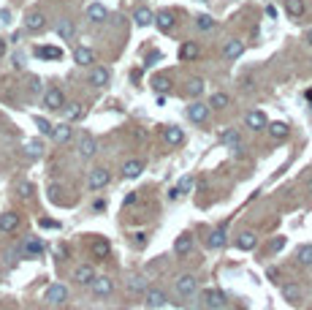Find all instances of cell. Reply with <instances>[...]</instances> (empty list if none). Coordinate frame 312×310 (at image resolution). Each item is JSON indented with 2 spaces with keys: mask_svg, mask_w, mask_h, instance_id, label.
<instances>
[{
  "mask_svg": "<svg viewBox=\"0 0 312 310\" xmlns=\"http://www.w3.org/2000/svg\"><path fill=\"white\" fill-rule=\"evenodd\" d=\"M41 226H44V228H55L57 223H55V221H41Z\"/></svg>",
  "mask_w": 312,
  "mask_h": 310,
  "instance_id": "obj_47",
  "label": "cell"
},
{
  "mask_svg": "<svg viewBox=\"0 0 312 310\" xmlns=\"http://www.w3.org/2000/svg\"><path fill=\"white\" fill-rule=\"evenodd\" d=\"M266 131H269L271 139H285V136H288V125H285V123H269Z\"/></svg>",
  "mask_w": 312,
  "mask_h": 310,
  "instance_id": "obj_35",
  "label": "cell"
},
{
  "mask_svg": "<svg viewBox=\"0 0 312 310\" xmlns=\"http://www.w3.org/2000/svg\"><path fill=\"white\" fill-rule=\"evenodd\" d=\"M296 259H298L301 267H312V245H301L298 253H296Z\"/></svg>",
  "mask_w": 312,
  "mask_h": 310,
  "instance_id": "obj_34",
  "label": "cell"
},
{
  "mask_svg": "<svg viewBox=\"0 0 312 310\" xmlns=\"http://www.w3.org/2000/svg\"><path fill=\"white\" fill-rule=\"evenodd\" d=\"M282 296H285V302L298 305L301 302V286L298 283H282Z\"/></svg>",
  "mask_w": 312,
  "mask_h": 310,
  "instance_id": "obj_14",
  "label": "cell"
},
{
  "mask_svg": "<svg viewBox=\"0 0 312 310\" xmlns=\"http://www.w3.org/2000/svg\"><path fill=\"white\" fill-rule=\"evenodd\" d=\"M92 253H95L98 259H106V256L111 253V245H109V240H95V242H92Z\"/></svg>",
  "mask_w": 312,
  "mask_h": 310,
  "instance_id": "obj_33",
  "label": "cell"
},
{
  "mask_svg": "<svg viewBox=\"0 0 312 310\" xmlns=\"http://www.w3.org/2000/svg\"><path fill=\"white\" fill-rule=\"evenodd\" d=\"M255 245H258L255 231H242V234L236 237V248H239V250H253Z\"/></svg>",
  "mask_w": 312,
  "mask_h": 310,
  "instance_id": "obj_21",
  "label": "cell"
},
{
  "mask_svg": "<svg viewBox=\"0 0 312 310\" xmlns=\"http://www.w3.org/2000/svg\"><path fill=\"white\" fill-rule=\"evenodd\" d=\"M155 28H158L160 33H171L174 30V14L171 11H160V14H155Z\"/></svg>",
  "mask_w": 312,
  "mask_h": 310,
  "instance_id": "obj_17",
  "label": "cell"
},
{
  "mask_svg": "<svg viewBox=\"0 0 312 310\" xmlns=\"http://www.w3.org/2000/svg\"><path fill=\"white\" fill-rule=\"evenodd\" d=\"M198 55H201V49H198V44H193V41H185L179 47V57H182V60H195Z\"/></svg>",
  "mask_w": 312,
  "mask_h": 310,
  "instance_id": "obj_28",
  "label": "cell"
},
{
  "mask_svg": "<svg viewBox=\"0 0 312 310\" xmlns=\"http://www.w3.org/2000/svg\"><path fill=\"white\" fill-rule=\"evenodd\" d=\"M187 117H190V123H207L209 117V103H201V101H193L190 106H187Z\"/></svg>",
  "mask_w": 312,
  "mask_h": 310,
  "instance_id": "obj_4",
  "label": "cell"
},
{
  "mask_svg": "<svg viewBox=\"0 0 312 310\" xmlns=\"http://www.w3.org/2000/svg\"><path fill=\"white\" fill-rule=\"evenodd\" d=\"M95 152H98L95 136H92V133H82V142H79V155H82L84 161H90Z\"/></svg>",
  "mask_w": 312,
  "mask_h": 310,
  "instance_id": "obj_7",
  "label": "cell"
},
{
  "mask_svg": "<svg viewBox=\"0 0 312 310\" xmlns=\"http://www.w3.org/2000/svg\"><path fill=\"white\" fill-rule=\"evenodd\" d=\"M228 103H231V98L225 96V93H215V96L209 98V106H212V109H225Z\"/></svg>",
  "mask_w": 312,
  "mask_h": 310,
  "instance_id": "obj_37",
  "label": "cell"
},
{
  "mask_svg": "<svg viewBox=\"0 0 312 310\" xmlns=\"http://www.w3.org/2000/svg\"><path fill=\"white\" fill-rule=\"evenodd\" d=\"M304 38H307V44H310V47H312V28L307 30V35H304Z\"/></svg>",
  "mask_w": 312,
  "mask_h": 310,
  "instance_id": "obj_49",
  "label": "cell"
},
{
  "mask_svg": "<svg viewBox=\"0 0 312 310\" xmlns=\"http://www.w3.org/2000/svg\"><path fill=\"white\" fill-rule=\"evenodd\" d=\"M111 182V174L106 172V169H92L90 177H87V188L90 191H101V188H106Z\"/></svg>",
  "mask_w": 312,
  "mask_h": 310,
  "instance_id": "obj_3",
  "label": "cell"
},
{
  "mask_svg": "<svg viewBox=\"0 0 312 310\" xmlns=\"http://www.w3.org/2000/svg\"><path fill=\"white\" fill-rule=\"evenodd\" d=\"M269 248L274 250V253H277V250H282V248H285V237H277V240H271Z\"/></svg>",
  "mask_w": 312,
  "mask_h": 310,
  "instance_id": "obj_43",
  "label": "cell"
},
{
  "mask_svg": "<svg viewBox=\"0 0 312 310\" xmlns=\"http://www.w3.org/2000/svg\"><path fill=\"white\" fill-rule=\"evenodd\" d=\"M204 305H207L209 310H225V296H223V291H217V289H207L204 291Z\"/></svg>",
  "mask_w": 312,
  "mask_h": 310,
  "instance_id": "obj_5",
  "label": "cell"
},
{
  "mask_svg": "<svg viewBox=\"0 0 312 310\" xmlns=\"http://www.w3.org/2000/svg\"><path fill=\"white\" fill-rule=\"evenodd\" d=\"M285 11H288V16L298 19L304 14V0H285Z\"/></svg>",
  "mask_w": 312,
  "mask_h": 310,
  "instance_id": "obj_30",
  "label": "cell"
},
{
  "mask_svg": "<svg viewBox=\"0 0 312 310\" xmlns=\"http://www.w3.org/2000/svg\"><path fill=\"white\" fill-rule=\"evenodd\" d=\"M71 125L68 123H62V125H55V133H52V139H55L57 145H65V142H68L71 139Z\"/></svg>",
  "mask_w": 312,
  "mask_h": 310,
  "instance_id": "obj_29",
  "label": "cell"
},
{
  "mask_svg": "<svg viewBox=\"0 0 312 310\" xmlns=\"http://www.w3.org/2000/svg\"><path fill=\"white\" fill-rule=\"evenodd\" d=\"M44 106L52 112H60L62 106H65V93H62L60 87H49L46 93H44Z\"/></svg>",
  "mask_w": 312,
  "mask_h": 310,
  "instance_id": "obj_1",
  "label": "cell"
},
{
  "mask_svg": "<svg viewBox=\"0 0 312 310\" xmlns=\"http://www.w3.org/2000/svg\"><path fill=\"white\" fill-rule=\"evenodd\" d=\"M174 289H177V294H179V296H193L195 289H198V280H195L193 275H179V277H177V283H174Z\"/></svg>",
  "mask_w": 312,
  "mask_h": 310,
  "instance_id": "obj_2",
  "label": "cell"
},
{
  "mask_svg": "<svg viewBox=\"0 0 312 310\" xmlns=\"http://www.w3.org/2000/svg\"><path fill=\"white\" fill-rule=\"evenodd\" d=\"M90 291L95 296H109L111 291H114V283H111V277H95V280L90 283Z\"/></svg>",
  "mask_w": 312,
  "mask_h": 310,
  "instance_id": "obj_10",
  "label": "cell"
},
{
  "mask_svg": "<svg viewBox=\"0 0 312 310\" xmlns=\"http://www.w3.org/2000/svg\"><path fill=\"white\" fill-rule=\"evenodd\" d=\"M106 16H109V11H106L104 3H90L87 6V19L90 22H104Z\"/></svg>",
  "mask_w": 312,
  "mask_h": 310,
  "instance_id": "obj_22",
  "label": "cell"
},
{
  "mask_svg": "<svg viewBox=\"0 0 312 310\" xmlns=\"http://www.w3.org/2000/svg\"><path fill=\"white\" fill-rule=\"evenodd\" d=\"M16 226H19V215L16 212H3L0 215V231L11 234V231H16Z\"/></svg>",
  "mask_w": 312,
  "mask_h": 310,
  "instance_id": "obj_19",
  "label": "cell"
},
{
  "mask_svg": "<svg viewBox=\"0 0 312 310\" xmlns=\"http://www.w3.org/2000/svg\"><path fill=\"white\" fill-rule=\"evenodd\" d=\"M16 191H19V196H25V199H28L30 193H33V185H30V182H19V185H16Z\"/></svg>",
  "mask_w": 312,
  "mask_h": 310,
  "instance_id": "obj_42",
  "label": "cell"
},
{
  "mask_svg": "<svg viewBox=\"0 0 312 310\" xmlns=\"http://www.w3.org/2000/svg\"><path fill=\"white\" fill-rule=\"evenodd\" d=\"M74 60H76V65H90V63L95 60V55H92L90 47H76V52H74Z\"/></svg>",
  "mask_w": 312,
  "mask_h": 310,
  "instance_id": "obj_27",
  "label": "cell"
},
{
  "mask_svg": "<svg viewBox=\"0 0 312 310\" xmlns=\"http://www.w3.org/2000/svg\"><path fill=\"white\" fill-rule=\"evenodd\" d=\"M74 33H76V28H74V22H71V19H60V22H57V35H60V41H71Z\"/></svg>",
  "mask_w": 312,
  "mask_h": 310,
  "instance_id": "obj_26",
  "label": "cell"
},
{
  "mask_svg": "<svg viewBox=\"0 0 312 310\" xmlns=\"http://www.w3.org/2000/svg\"><path fill=\"white\" fill-rule=\"evenodd\" d=\"M244 123H247V128H253V131H264V128H269V120H266L264 112H250L247 117H244Z\"/></svg>",
  "mask_w": 312,
  "mask_h": 310,
  "instance_id": "obj_11",
  "label": "cell"
},
{
  "mask_svg": "<svg viewBox=\"0 0 312 310\" xmlns=\"http://www.w3.org/2000/svg\"><path fill=\"white\" fill-rule=\"evenodd\" d=\"M35 57H41V60H60L62 49L60 47H35Z\"/></svg>",
  "mask_w": 312,
  "mask_h": 310,
  "instance_id": "obj_25",
  "label": "cell"
},
{
  "mask_svg": "<svg viewBox=\"0 0 312 310\" xmlns=\"http://www.w3.org/2000/svg\"><path fill=\"white\" fill-rule=\"evenodd\" d=\"M144 172V161H139V158H133V161H125V166H122V174L128 179H136L139 174Z\"/></svg>",
  "mask_w": 312,
  "mask_h": 310,
  "instance_id": "obj_20",
  "label": "cell"
},
{
  "mask_svg": "<svg viewBox=\"0 0 312 310\" xmlns=\"http://www.w3.org/2000/svg\"><path fill=\"white\" fill-rule=\"evenodd\" d=\"M144 296H147V305H149L152 310L163 308V305L168 302V296H166L163 289H144Z\"/></svg>",
  "mask_w": 312,
  "mask_h": 310,
  "instance_id": "obj_9",
  "label": "cell"
},
{
  "mask_svg": "<svg viewBox=\"0 0 312 310\" xmlns=\"http://www.w3.org/2000/svg\"><path fill=\"white\" fill-rule=\"evenodd\" d=\"M141 280H144V277H139V275H136V277L131 280V289H133V291H141V289H144V283H141Z\"/></svg>",
  "mask_w": 312,
  "mask_h": 310,
  "instance_id": "obj_45",
  "label": "cell"
},
{
  "mask_svg": "<svg viewBox=\"0 0 312 310\" xmlns=\"http://www.w3.org/2000/svg\"><path fill=\"white\" fill-rule=\"evenodd\" d=\"M95 269L90 267V264H82V267H76V272H74V280L79 283V286H90L92 280H95Z\"/></svg>",
  "mask_w": 312,
  "mask_h": 310,
  "instance_id": "obj_12",
  "label": "cell"
},
{
  "mask_svg": "<svg viewBox=\"0 0 312 310\" xmlns=\"http://www.w3.org/2000/svg\"><path fill=\"white\" fill-rule=\"evenodd\" d=\"M6 55V41H3V38H0V57Z\"/></svg>",
  "mask_w": 312,
  "mask_h": 310,
  "instance_id": "obj_48",
  "label": "cell"
},
{
  "mask_svg": "<svg viewBox=\"0 0 312 310\" xmlns=\"http://www.w3.org/2000/svg\"><path fill=\"white\" fill-rule=\"evenodd\" d=\"M242 55H244V44L239 41V38L228 41V44H225V49H223V57H225V60H239Z\"/></svg>",
  "mask_w": 312,
  "mask_h": 310,
  "instance_id": "obj_15",
  "label": "cell"
},
{
  "mask_svg": "<svg viewBox=\"0 0 312 310\" xmlns=\"http://www.w3.org/2000/svg\"><path fill=\"white\" fill-rule=\"evenodd\" d=\"M209 248H215V250H220V248H225V242H228V234H225V223H220V226L209 234Z\"/></svg>",
  "mask_w": 312,
  "mask_h": 310,
  "instance_id": "obj_13",
  "label": "cell"
},
{
  "mask_svg": "<svg viewBox=\"0 0 312 310\" xmlns=\"http://www.w3.org/2000/svg\"><path fill=\"white\" fill-rule=\"evenodd\" d=\"M220 139L223 142H228V145H234V147H239V131H223Z\"/></svg>",
  "mask_w": 312,
  "mask_h": 310,
  "instance_id": "obj_41",
  "label": "cell"
},
{
  "mask_svg": "<svg viewBox=\"0 0 312 310\" xmlns=\"http://www.w3.org/2000/svg\"><path fill=\"white\" fill-rule=\"evenodd\" d=\"M190 250H193V237L190 234H179L174 240V253L177 256H187Z\"/></svg>",
  "mask_w": 312,
  "mask_h": 310,
  "instance_id": "obj_18",
  "label": "cell"
},
{
  "mask_svg": "<svg viewBox=\"0 0 312 310\" xmlns=\"http://www.w3.org/2000/svg\"><path fill=\"white\" fill-rule=\"evenodd\" d=\"M41 152H44V145L38 139H33V142L25 145V155H28V158H41Z\"/></svg>",
  "mask_w": 312,
  "mask_h": 310,
  "instance_id": "obj_36",
  "label": "cell"
},
{
  "mask_svg": "<svg viewBox=\"0 0 312 310\" xmlns=\"http://www.w3.org/2000/svg\"><path fill=\"white\" fill-rule=\"evenodd\" d=\"M133 22H136V28H149V25H155V14L149 8H139L133 14Z\"/></svg>",
  "mask_w": 312,
  "mask_h": 310,
  "instance_id": "obj_24",
  "label": "cell"
},
{
  "mask_svg": "<svg viewBox=\"0 0 312 310\" xmlns=\"http://www.w3.org/2000/svg\"><path fill=\"white\" fill-rule=\"evenodd\" d=\"M65 299H68V289H65L62 283H52L46 289V302L49 305H62Z\"/></svg>",
  "mask_w": 312,
  "mask_h": 310,
  "instance_id": "obj_6",
  "label": "cell"
},
{
  "mask_svg": "<svg viewBox=\"0 0 312 310\" xmlns=\"http://www.w3.org/2000/svg\"><path fill=\"white\" fill-rule=\"evenodd\" d=\"M163 139H166L171 147H179L185 142V131H182L179 125H168L166 131H163Z\"/></svg>",
  "mask_w": 312,
  "mask_h": 310,
  "instance_id": "obj_16",
  "label": "cell"
},
{
  "mask_svg": "<svg viewBox=\"0 0 312 310\" xmlns=\"http://www.w3.org/2000/svg\"><path fill=\"white\" fill-rule=\"evenodd\" d=\"M195 28H198V30H212V28H215V19H212L209 14H198V16H195Z\"/></svg>",
  "mask_w": 312,
  "mask_h": 310,
  "instance_id": "obj_38",
  "label": "cell"
},
{
  "mask_svg": "<svg viewBox=\"0 0 312 310\" xmlns=\"http://www.w3.org/2000/svg\"><path fill=\"white\" fill-rule=\"evenodd\" d=\"M109 79H111V74H109V68H104V65L92 68V74H90V84H95V87H104V84H109Z\"/></svg>",
  "mask_w": 312,
  "mask_h": 310,
  "instance_id": "obj_23",
  "label": "cell"
},
{
  "mask_svg": "<svg viewBox=\"0 0 312 310\" xmlns=\"http://www.w3.org/2000/svg\"><path fill=\"white\" fill-rule=\"evenodd\" d=\"M62 114H65V120H79L84 114V109H82V103H65V106H62Z\"/></svg>",
  "mask_w": 312,
  "mask_h": 310,
  "instance_id": "obj_31",
  "label": "cell"
},
{
  "mask_svg": "<svg viewBox=\"0 0 312 310\" xmlns=\"http://www.w3.org/2000/svg\"><path fill=\"white\" fill-rule=\"evenodd\" d=\"M187 93L193 98H198L204 93V79H190V82H187Z\"/></svg>",
  "mask_w": 312,
  "mask_h": 310,
  "instance_id": "obj_40",
  "label": "cell"
},
{
  "mask_svg": "<svg viewBox=\"0 0 312 310\" xmlns=\"http://www.w3.org/2000/svg\"><path fill=\"white\" fill-rule=\"evenodd\" d=\"M155 90H158V93H166V90H168V82H166V79H155Z\"/></svg>",
  "mask_w": 312,
  "mask_h": 310,
  "instance_id": "obj_44",
  "label": "cell"
},
{
  "mask_svg": "<svg viewBox=\"0 0 312 310\" xmlns=\"http://www.w3.org/2000/svg\"><path fill=\"white\" fill-rule=\"evenodd\" d=\"M307 191H310V193H312V177H310V179H307Z\"/></svg>",
  "mask_w": 312,
  "mask_h": 310,
  "instance_id": "obj_50",
  "label": "cell"
},
{
  "mask_svg": "<svg viewBox=\"0 0 312 310\" xmlns=\"http://www.w3.org/2000/svg\"><path fill=\"white\" fill-rule=\"evenodd\" d=\"M0 25H11V11H6V8L0 11Z\"/></svg>",
  "mask_w": 312,
  "mask_h": 310,
  "instance_id": "obj_46",
  "label": "cell"
},
{
  "mask_svg": "<svg viewBox=\"0 0 312 310\" xmlns=\"http://www.w3.org/2000/svg\"><path fill=\"white\" fill-rule=\"evenodd\" d=\"M35 125H38V133H44V136H52L55 133V125L49 123L46 117H35Z\"/></svg>",
  "mask_w": 312,
  "mask_h": 310,
  "instance_id": "obj_39",
  "label": "cell"
},
{
  "mask_svg": "<svg viewBox=\"0 0 312 310\" xmlns=\"http://www.w3.org/2000/svg\"><path fill=\"white\" fill-rule=\"evenodd\" d=\"M25 250H28V256H33V259H35V256L44 253V242L38 240V237H30V240L25 242Z\"/></svg>",
  "mask_w": 312,
  "mask_h": 310,
  "instance_id": "obj_32",
  "label": "cell"
},
{
  "mask_svg": "<svg viewBox=\"0 0 312 310\" xmlns=\"http://www.w3.org/2000/svg\"><path fill=\"white\" fill-rule=\"evenodd\" d=\"M25 28H28L30 33H41V30H46V16H44L41 11H30V14L25 16Z\"/></svg>",
  "mask_w": 312,
  "mask_h": 310,
  "instance_id": "obj_8",
  "label": "cell"
}]
</instances>
